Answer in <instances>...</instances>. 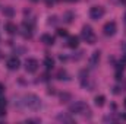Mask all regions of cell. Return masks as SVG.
I'll return each mask as SVG.
<instances>
[{
  "label": "cell",
  "mask_w": 126,
  "mask_h": 124,
  "mask_svg": "<svg viewBox=\"0 0 126 124\" xmlns=\"http://www.w3.org/2000/svg\"><path fill=\"white\" fill-rule=\"evenodd\" d=\"M72 18H73V15H72L70 12L64 13V21H66V22H72Z\"/></svg>",
  "instance_id": "19"
},
{
  "label": "cell",
  "mask_w": 126,
  "mask_h": 124,
  "mask_svg": "<svg viewBox=\"0 0 126 124\" xmlns=\"http://www.w3.org/2000/svg\"><path fill=\"white\" fill-rule=\"evenodd\" d=\"M123 105H125V108H126V99H125V102H123Z\"/></svg>",
  "instance_id": "29"
},
{
  "label": "cell",
  "mask_w": 126,
  "mask_h": 124,
  "mask_svg": "<svg viewBox=\"0 0 126 124\" xmlns=\"http://www.w3.org/2000/svg\"><path fill=\"white\" fill-rule=\"evenodd\" d=\"M44 66H46L47 69H53V66H54V60H53V57L46 56V59H44Z\"/></svg>",
  "instance_id": "11"
},
{
  "label": "cell",
  "mask_w": 126,
  "mask_h": 124,
  "mask_svg": "<svg viewBox=\"0 0 126 124\" xmlns=\"http://www.w3.org/2000/svg\"><path fill=\"white\" fill-rule=\"evenodd\" d=\"M0 107H4V108H6V99L1 98V96H0Z\"/></svg>",
  "instance_id": "22"
},
{
  "label": "cell",
  "mask_w": 126,
  "mask_h": 124,
  "mask_svg": "<svg viewBox=\"0 0 126 124\" xmlns=\"http://www.w3.org/2000/svg\"><path fill=\"white\" fill-rule=\"evenodd\" d=\"M56 24V16H50L48 18V25H54Z\"/></svg>",
  "instance_id": "21"
},
{
  "label": "cell",
  "mask_w": 126,
  "mask_h": 124,
  "mask_svg": "<svg viewBox=\"0 0 126 124\" xmlns=\"http://www.w3.org/2000/svg\"><path fill=\"white\" fill-rule=\"evenodd\" d=\"M57 79L59 80H69V74H67V72L66 70H59L57 72Z\"/></svg>",
  "instance_id": "13"
},
{
  "label": "cell",
  "mask_w": 126,
  "mask_h": 124,
  "mask_svg": "<svg viewBox=\"0 0 126 124\" xmlns=\"http://www.w3.org/2000/svg\"><path fill=\"white\" fill-rule=\"evenodd\" d=\"M57 35H59V37H67V31L60 28V29H57Z\"/></svg>",
  "instance_id": "20"
},
{
  "label": "cell",
  "mask_w": 126,
  "mask_h": 124,
  "mask_svg": "<svg viewBox=\"0 0 126 124\" xmlns=\"http://www.w3.org/2000/svg\"><path fill=\"white\" fill-rule=\"evenodd\" d=\"M90 16H91V19L98 21L100 18L104 16V9H103L101 6H93V7L90 9Z\"/></svg>",
  "instance_id": "3"
},
{
  "label": "cell",
  "mask_w": 126,
  "mask_h": 124,
  "mask_svg": "<svg viewBox=\"0 0 126 124\" xmlns=\"http://www.w3.org/2000/svg\"><path fill=\"white\" fill-rule=\"evenodd\" d=\"M44 1H46V3H47V4H53V3H54V1H56V0H44Z\"/></svg>",
  "instance_id": "24"
},
{
  "label": "cell",
  "mask_w": 126,
  "mask_h": 124,
  "mask_svg": "<svg viewBox=\"0 0 126 124\" xmlns=\"http://www.w3.org/2000/svg\"><path fill=\"white\" fill-rule=\"evenodd\" d=\"M6 66H7V69H10V70H18L19 69V66H21V62H19V59L18 57H10V59H7V63H6Z\"/></svg>",
  "instance_id": "7"
},
{
  "label": "cell",
  "mask_w": 126,
  "mask_h": 124,
  "mask_svg": "<svg viewBox=\"0 0 126 124\" xmlns=\"http://www.w3.org/2000/svg\"><path fill=\"white\" fill-rule=\"evenodd\" d=\"M25 69H27L28 73L37 72V69H38V62H37L35 59H28V60L25 62Z\"/></svg>",
  "instance_id": "6"
},
{
  "label": "cell",
  "mask_w": 126,
  "mask_h": 124,
  "mask_svg": "<svg viewBox=\"0 0 126 124\" xmlns=\"http://www.w3.org/2000/svg\"><path fill=\"white\" fill-rule=\"evenodd\" d=\"M6 114V108L4 107H0V117H3Z\"/></svg>",
  "instance_id": "23"
},
{
  "label": "cell",
  "mask_w": 126,
  "mask_h": 124,
  "mask_svg": "<svg viewBox=\"0 0 126 124\" xmlns=\"http://www.w3.org/2000/svg\"><path fill=\"white\" fill-rule=\"evenodd\" d=\"M98 60H100V51H94V54L91 56V64H95Z\"/></svg>",
  "instance_id": "16"
},
{
  "label": "cell",
  "mask_w": 126,
  "mask_h": 124,
  "mask_svg": "<svg viewBox=\"0 0 126 124\" xmlns=\"http://www.w3.org/2000/svg\"><path fill=\"white\" fill-rule=\"evenodd\" d=\"M104 101H106V96H104V95H97L95 99H94V102H95L97 107H103V105H104Z\"/></svg>",
  "instance_id": "12"
},
{
  "label": "cell",
  "mask_w": 126,
  "mask_h": 124,
  "mask_svg": "<svg viewBox=\"0 0 126 124\" xmlns=\"http://www.w3.org/2000/svg\"><path fill=\"white\" fill-rule=\"evenodd\" d=\"M81 37L88 42V44H94L95 42V35H94V31H93V28L91 26H88V25H85L84 28H82V32H81Z\"/></svg>",
  "instance_id": "2"
},
{
  "label": "cell",
  "mask_w": 126,
  "mask_h": 124,
  "mask_svg": "<svg viewBox=\"0 0 126 124\" xmlns=\"http://www.w3.org/2000/svg\"><path fill=\"white\" fill-rule=\"evenodd\" d=\"M41 41H43L46 45H53V44H54V38H53L50 34H44V35H41Z\"/></svg>",
  "instance_id": "9"
},
{
  "label": "cell",
  "mask_w": 126,
  "mask_h": 124,
  "mask_svg": "<svg viewBox=\"0 0 126 124\" xmlns=\"http://www.w3.org/2000/svg\"><path fill=\"white\" fill-rule=\"evenodd\" d=\"M60 99H62V102H67V101L70 99V95H69V93H62V95H60Z\"/></svg>",
  "instance_id": "18"
},
{
  "label": "cell",
  "mask_w": 126,
  "mask_h": 124,
  "mask_svg": "<svg viewBox=\"0 0 126 124\" xmlns=\"http://www.w3.org/2000/svg\"><path fill=\"white\" fill-rule=\"evenodd\" d=\"M4 29H6V32H7V34H10V35L16 34V31H18L16 25H15V24H12V22H7V24L4 25Z\"/></svg>",
  "instance_id": "10"
},
{
  "label": "cell",
  "mask_w": 126,
  "mask_h": 124,
  "mask_svg": "<svg viewBox=\"0 0 126 124\" xmlns=\"http://www.w3.org/2000/svg\"><path fill=\"white\" fill-rule=\"evenodd\" d=\"M78 44H79V38H78L76 35H70V37H67V47H70V48H76Z\"/></svg>",
  "instance_id": "8"
},
{
  "label": "cell",
  "mask_w": 126,
  "mask_h": 124,
  "mask_svg": "<svg viewBox=\"0 0 126 124\" xmlns=\"http://www.w3.org/2000/svg\"><path fill=\"white\" fill-rule=\"evenodd\" d=\"M103 31H104V35H107V37H111V35H114V34H116V31H117L116 22H107V24L104 25Z\"/></svg>",
  "instance_id": "5"
},
{
  "label": "cell",
  "mask_w": 126,
  "mask_h": 124,
  "mask_svg": "<svg viewBox=\"0 0 126 124\" xmlns=\"http://www.w3.org/2000/svg\"><path fill=\"white\" fill-rule=\"evenodd\" d=\"M3 92H4V86L0 83V93H3Z\"/></svg>",
  "instance_id": "25"
},
{
  "label": "cell",
  "mask_w": 126,
  "mask_h": 124,
  "mask_svg": "<svg viewBox=\"0 0 126 124\" xmlns=\"http://www.w3.org/2000/svg\"><path fill=\"white\" fill-rule=\"evenodd\" d=\"M125 18H126V16H125ZM125 22H126V19H125Z\"/></svg>",
  "instance_id": "30"
},
{
  "label": "cell",
  "mask_w": 126,
  "mask_h": 124,
  "mask_svg": "<svg viewBox=\"0 0 126 124\" xmlns=\"http://www.w3.org/2000/svg\"><path fill=\"white\" fill-rule=\"evenodd\" d=\"M3 15H4V16H7V18H12V16H13V9H12L10 6L4 7V9H3Z\"/></svg>",
  "instance_id": "14"
},
{
  "label": "cell",
  "mask_w": 126,
  "mask_h": 124,
  "mask_svg": "<svg viewBox=\"0 0 126 124\" xmlns=\"http://www.w3.org/2000/svg\"><path fill=\"white\" fill-rule=\"evenodd\" d=\"M67 1H78V0H67Z\"/></svg>",
  "instance_id": "28"
},
{
  "label": "cell",
  "mask_w": 126,
  "mask_h": 124,
  "mask_svg": "<svg viewBox=\"0 0 126 124\" xmlns=\"http://www.w3.org/2000/svg\"><path fill=\"white\" fill-rule=\"evenodd\" d=\"M122 118H123V120H126V114H125V115H122Z\"/></svg>",
  "instance_id": "27"
},
{
  "label": "cell",
  "mask_w": 126,
  "mask_h": 124,
  "mask_svg": "<svg viewBox=\"0 0 126 124\" xmlns=\"http://www.w3.org/2000/svg\"><path fill=\"white\" fill-rule=\"evenodd\" d=\"M0 57H1V56H0Z\"/></svg>",
  "instance_id": "31"
},
{
  "label": "cell",
  "mask_w": 126,
  "mask_h": 124,
  "mask_svg": "<svg viewBox=\"0 0 126 124\" xmlns=\"http://www.w3.org/2000/svg\"><path fill=\"white\" fill-rule=\"evenodd\" d=\"M57 120L59 121H64V123H72L73 120L70 118V117H67V115H57Z\"/></svg>",
  "instance_id": "17"
},
{
  "label": "cell",
  "mask_w": 126,
  "mask_h": 124,
  "mask_svg": "<svg viewBox=\"0 0 126 124\" xmlns=\"http://www.w3.org/2000/svg\"><path fill=\"white\" fill-rule=\"evenodd\" d=\"M25 104H27V107L31 108V110H38L40 105H41L40 98H38L37 95H32V93H30V95L25 96Z\"/></svg>",
  "instance_id": "1"
},
{
  "label": "cell",
  "mask_w": 126,
  "mask_h": 124,
  "mask_svg": "<svg viewBox=\"0 0 126 124\" xmlns=\"http://www.w3.org/2000/svg\"><path fill=\"white\" fill-rule=\"evenodd\" d=\"M125 64H126V59H125V60H120V62L116 64V70L123 72V70H125Z\"/></svg>",
  "instance_id": "15"
},
{
  "label": "cell",
  "mask_w": 126,
  "mask_h": 124,
  "mask_svg": "<svg viewBox=\"0 0 126 124\" xmlns=\"http://www.w3.org/2000/svg\"><path fill=\"white\" fill-rule=\"evenodd\" d=\"M123 51H125V53H126V44H125V45H123Z\"/></svg>",
  "instance_id": "26"
},
{
  "label": "cell",
  "mask_w": 126,
  "mask_h": 124,
  "mask_svg": "<svg viewBox=\"0 0 126 124\" xmlns=\"http://www.w3.org/2000/svg\"><path fill=\"white\" fill-rule=\"evenodd\" d=\"M87 110V105L84 104V102H81V101H78V102H75V104H72L70 107H69V111L72 112V114H81V112H84Z\"/></svg>",
  "instance_id": "4"
}]
</instances>
